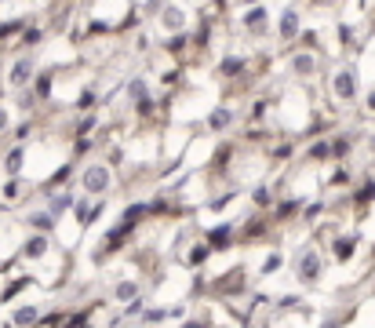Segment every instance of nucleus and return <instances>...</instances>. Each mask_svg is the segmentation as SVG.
Returning <instances> with one entry per match:
<instances>
[{"instance_id":"1","label":"nucleus","mask_w":375,"mask_h":328,"mask_svg":"<svg viewBox=\"0 0 375 328\" xmlns=\"http://www.w3.org/2000/svg\"><path fill=\"white\" fill-rule=\"evenodd\" d=\"M292 270H295V281L299 285H317L321 281V274H325V259H321V252L317 245H303L299 252H295V259H292Z\"/></svg>"},{"instance_id":"2","label":"nucleus","mask_w":375,"mask_h":328,"mask_svg":"<svg viewBox=\"0 0 375 328\" xmlns=\"http://www.w3.org/2000/svg\"><path fill=\"white\" fill-rule=\"evenodd\" d=\"M81 186H84V194H88V197H106V194L113 190V172H110V164H102V161L84 164V172H81Z\"/></svg>"},{"instance_id":"3","label":"nucleus","mask_w":375,"mask_h":328,"mask_svg":"<svg viewBox=\"0 0 375 328\" xmlns=\"http://www.w3.org/2000/svg\"><path fill=\"white\" fill-rule=\"evenodd\" d=\"M332 95H335V103H343V106L357 103V95H361V77H357L354 66H339V70H335V77H332Z\"/></svg>"},{"instance_id":"4","label":"nucleus","mask_w":375,"mask_h":328,"mask_svg":"<svg viewBox=\"0 0 375 328\" xmlns=\"http://www.w3.org/2000/svg\"><path fill=\"white\" fill-rule=\"evenodd\" d=\"M33 77H37V59H33V55H19L15 62H11V70H8V88L22 92V88L37 84Z\"/></svg>"},{"instance_id":"5","label":"nucleus","mask_w":375,"mask_h":328,"mask_svg":"<svg viewBox=\"0 0 375 328\" xmlns=\"http://www.w3.org/2000/svg\"><path fill=\"white\" fill-rule=\"evenodd\" d=\"M241 26H244V33H248V37H266L270 33V8H263V4L244 8Z\"/></svg>"},{"instance_id":"6","label":"nucleus","mask_w":375,"mask_h":328,"mask_svg":"<svg viewBox=\"0 0 375 328\" xmlns=\"http://www.w3.org/2000/svg\"><path fill=\"white\" fill-rule=\"evenodd\" d=\"M299 33H303V15H299V8H295V4H284V8H281V22H277V37H281L284 44H292Z\"/></svg>"},{"instance_id":"7","label":"nucleus","mask_w":375,"mask_h":328,"mask_svg":"<svg viewBox=\"0 0 375 328\" xmlns=\"http://www.w3.org/2000/svg\"><path fill=\"white\" fill-rule=\"evenodd\" d=\"M161 30L164 33H186V8L183 4H161Z\"/></svg>"},{"instance_id":"8","label":"nucleus","mask_w":375,"mask_h":328,"mask_svg":"<svg viewBox=\"0 0 375 328\" xmlns=\"http://www.w3.org/2000/svg\"><path fill=\"white\" fill-rule=\"evenodd\" d=\"M48 252H51V237L48 234H30L26 237V245H22V259L26 263H41Z\"/></svg>"},{"instance_id":"9","label":"nucleus","mask_w":375,"mask_h":328,"mask_svg":"<svg viewBox=\"0 0 375 328\" xmlns=\"http://www.w3.org/2000/svg\"><path fill=\"white\" fill-rule=\"evenodd\" d=\"M234 121H237L234 110H230V106H219V110L208 113V132H212V135H223V132L234 128Z\"/></svg>"},{"instance_id":"10","label":"nucleus","mask_w":375,"mask_h":328,"mask_svg":"<svg viewBox=\"0 0 375 328\" xmlns=\"http://www.w3.org/2000/svg\"><path fill=\"white\" fill-rule=\"evenodd\" d=\"M22 164H26V143H15V146L4 154V175H8V179H19V175H22Z\"/></svg>"},{"instance_id":"11","label":"nucleus","mask_w":375,"mask_h":328,"mask_svg":"<svg viewBox=\"0 0 375 328\" xmlns=\"http://www.w3.org/2000/svg\"><path fill=\"white\" fill-rule=\"evenodd\" d=\"M204 245H208L212 252H219V248H230V245H234V226H230V223H223V226H212V230H208V237H204Z\"/></svg>"},{"instance_id":"12","label":"nucleus","mask_w":375,"mask_h":328,"mask_svg":"<svg viewBox=\"0 0 375 328\" xmlns=\"http://www.w3.org/2000/svg\"><path fill=\"white\" fill-rule=\"evenodd\" d=\"M292 73H295V77H314V73H317V55L314 52H295L292 55Z\"/></svg>"},{"instance_id":"13","label":"nucleus","mask_w":375,"mask_h":328,"mask_svg":"<svg viewBox=\"0 0 375 328\" xmlns=\"http://www.w3.org/2000/svg\"><path fill=\"white\" fill-rule=\"evenodd\" d=\"M37 321H41V307L37 303H26V307H19L11 314V328H33Z\"/></svg>"},{"instance_id":"14","label":"nucleus","mask_w":375,"mask_h":328,"mask_svg":"<svg viewBox=\"0 0 375 328\" xmlns=\"http://www.w3.org/2000/svg\"><path fill=\"white\" fill-rule=\"evenodd\" d=\"M139 281H117L113 285V299L117 303H124V307H132V303H139Z\"/></svg>"},{"instance_id":"15","label":"nucleus","mask_w":375,"mask_h":328,"mask_svg":"<svg viewBox=\"0 0 375 328\" xmlns=\"http://www.w3.org/2000/svg\"><path fill=\"white\" fill-rule=\"evenodd\" d=\"M70 208H77V197L70 194V190H62V194H51V201H48V212L51 216H62V212H70Z\"/></svg>"},{"instance_id":"16","label":"nucleus","mask_w":375,"mask_h":328,"mask_svg":"<svg viewBox=\"0 0 375 328\" xmlns=\"http://www.w3.org/2000/svg\"><path fill=\"white\" fill-rule=\"evenodd\" d=\"M354 248H357V237H354V234H350V237H332V256L339 259V263L350 259Z\"/></svg>"},{"instance_id":"17","label":"nucleus","mask_w":375,"mask_h":328,"mask_svg":"<svg viewBox=\"0 0 375 328\" xmlns=\"http://www.w3.org/2000/svg\"><path fill=\"white\" fill-rule=\"evenodd\" d=\"M55 216H51V212L44 208V212H33V216H30V226H33V234H51V230H55Z\"/></svg>"},{"instance_id":"18","label":"nucleus","mask_w":375,"mask_h":328,"mask_svg":"<svg viewBox=\"0 0 375 328\" xmlns=\"http://www.w3.org/2000/svg\"><path fill=\"white\" fill-rule=\"evenodd\" d=\"M26 194H30V186H26L22 179H4V186H0V197H4L8 205L11 201H19V197H26Z\"/></svg>"},{"instance_id":"19","label":"nucleus","mask_w":375,"mask_h":328,"mask_svg":"<svg viewBox=\"0 0 375 328\" xmlns=\"http://www.w3.org/2000/svg\"><path fill=\"white\" fill-rule=\"evenodd\" d=\"M219 73H223V77H241V73H244V59L241 55H226L223 62H219Z\"/></svg>"},{"instance_id":"20","label":"nucleus","mask_w":375,"mask_h":328,"mask_svg":"<svg viewBox=\"0 0 375 328\" xmlns=\"http://www.w3.org/2000/svg\"><path fill=\"white\" fill-rule=\"evenodd\" d=\"M284 267V256H281V252H270V256L263 259V267H259V270H263V277H270V274H277Z\"/></svg>"},{"instance_id":"21","label":"nucleus","mask_w":375,"mask_h":328,"mask_svg":"<svg viewBox=\"0 0 375 328\" xmlns=\"http://www.w3.org/2000/svg\"><path fill=\"white\" fill-rule=\"evenodd\" d=\"M208 256H212V248H208V245H197V248L186 256V267H204V259H208Z\"/></svg>"},{"instance_id":"22","label":"nucleus","mask_w":375,"mask_h":328,"mask_svg":"<svg viewBox=\"0 0 375 328\" xmlns=\"http://www.w3.org/2000/svg\"><path fill=\"white\" fill-rule=\"evenodd\" d=\"M350 150H354V143H350V139H346V135L332 139V157H335V161H339V157H346V154H350Z\"/></svg>"},{"instance_id":"23","label":"nucleus","mask_w":375,"mask_h":328,"mask_svg":"<svg viewBox=\"0 0 375 328\" xmlns=\"http://www.w3.org/2000/svg\"><path fill=\"white\" fill-rule=\"evenodd\" d=\"M164 318H172V310H164V307H150L146 314H142V321L146 325H161Z\"/></svg>"},{"instance_id":"24","label":"nucleus","mask_w":375,"mask_h":328,"mask_svg":"<svg viewBox=\"0 0 375 328\" xmlns=\"http://www.w3.org/2000/svg\"><path fill=\"white\" fill-rule=\"evenodd\" d=\"M255 208H274V194H270V186H259L255 190Z\"/></svg>"},{"instance_id":"25","label":"nucleus","mask_w":375,"mask_h":328,"mask_svg":"<svg viewBox=\"0 0 375 328\" xmlns=\"http://www.w3.org/2000/svg\"><path fill=\"white\" fill-rule=\"evenodd\" d=\"M357 201H361V205H372V201H375V179H368L365 186H361V190H357Z\"/></svg>"},{"instance_id":"26","label":"nucleus","mask_w":375,"mask_h":328,"mask_svg":"<svg viewBox=\"0 0 375 328\" xmlns=\"http://www.w3.org/2000/svg\"><path fill=\"white\" fill-rule=\"evenodd\" d=\"M66 328H92V321H88V314H73L66 321Z\"/></svg>"},{"instance_id":"27","label":"nucleus","mask_w":375,"mask_h":328,"mask_svg":"<svg viewBox=\"0 0 375 328\" xmlns=\"http://www.w3.org/2000/svg\"><path fill=\"white\" fill-rule=\"evenodd\" d=\"M8 124H11V113H8L4 106H0V135H4V132H8Z\"/></svg>"},{"instance_id":"28","label":"nucleus","mask_w":375,"mask_h":328,"mask_svg":"<svg viewBox=\"0 0 375 328\" xmlns=\"http://www.w3.org/2000/svg\"><path fill=\"white\" fill-rule=\"evenodd\" d=\"M41 37H44L41 30H26V44H41Z\"/></svg>"},{"instance_id":"29","label":"nucleus","mask_w":375,"mask_h":328,"mask_svg":"<svg viewBox=\"0 0 375 328\" xmlns=\"http://www.w3.org/2000/svg\"><path fill=\"white\" fill-rule=\"evenodd\" d=\"M186 328H208V321H190Z\"/></svg>"}]
</instances>
